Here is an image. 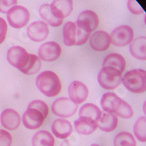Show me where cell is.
<instances>
[{"mask_svg":"<svg viewBox=\"0 0 146 146\" xmlns=\"http://www.w3.org/2000/svg\"><path fill=\"white\" fill-rule=\"evenodd\" d=\"M101 106L107 113H111L125 119L131 118L134 114L130 106L114 92L103 94L101 99Z\"/></svg>","mask_w":146,"mask_h":146,"instance_id":"1","label":"cell"},{"mask_svg":"<svg viewBox=\"0 0 146 146\" xmlns=\"http://www.w3.org/2000/svg\"><path fill=\"white\" fill-rule=\"evenodd\" d=\"M36 85L47 97H54L60 94L61 84L59 77L54 71H43L36 78Z\"/></svg>","mask_w":146,"mask_h":146,"instance_id":"2","label":"cell"},{"mask_svg":"<svg viewBox=\"0 0 146 146\" xmlns=\"http://www.w3.org/2000/svg\"><path fill=\"white\" fill-rule=\"evenodd\" d=\"M124 86L131 92L142 94L146 91V72L137 69L128 71L122 78Z\"/></svg>","mask_w":146,"mask_h":146,"instance_id":"3","label":"cell"},{"mask_svg":"<svg viewBox=\"0 0 146 146\" xmlns=\"http://www.w3.org/2000/svg\"><path fill=\"white\" fill-rule=\"evenodd\" d=\"M122 73L110 67H103L97 77L99 85L106 90H113L120 85L122 82Z\"/></svg>","mask_w":146,"mask_h":146,"instance_id":"4","label":"cell"},{"mask_svg":"<svg viewBox=\"0 0 146 146\" xmlns=\"http://www.w3.org/2000/svg\"><path fill=\"white\" fill-rule=\"evenodd\" d=\"M30 19L29 11L21 5L13 6L7 12V20L13 28H22L28 23Z\"/></svg>","mask_w":146,"mask_h":146,"instance_id":"5","label":"cell"},{"mask_svg":"<svg viewBox=\"0 0 146 146\" xmlns=\"http://www.w3.org/2000/svg\"><path fill=\"white\" fill-rule=\"evenodd\" d=\"M77 109L78 105L66 97L57 99L52 105V113L61 118H68L74 115Z\"/></svg>","mask_w":146,"mask_h":146,"instance_id":"6","label":"cell"},{"mask_svg":"<svg viewBox=\"0 0 146 146\" xmlns=\"http://www.w3.org/2000/svg\"><path fill=\"white\" fill-rule=\"evenodd\" d=\"M7 60L11 65L21 71L29 61V54L24 48L13 46L7 51Z\"/></svg>","mask_w":146,"mask_h":146,"instance_id":"7","label":"cell"},{"mask_svg":"<svg viewBox=\"0 0 146 146\" xmlns=\"http://www.w3.org/2000/svg\"><path fill=\"white\" fill-rule=\"evenodd\" d=\"M75 25L77 28L90 34L98 28L99 19L95 11L87 10L80 13Z\"/></svg>","mask_w":146,"mask_h":146,"instance_id":"8","label":"cell"},{"mask_svg":"<svg viewBox=\"0 0 146 146\" xmlns=\"http://www.w3.org/2000/svg\"><path fill=\"white\" fill-rule=\"evenodd\" d=\"M134 33L133 30L129 26H118L110 34L111 43L115 46L123 47L129 44L133 40Z\"/></svg>","mask_w":146,"mask_h":146,"instance_id":"9","label":"cell"},{"mask_svg":"<svg viewBox=\"0 0 146 146\" xmlns=\"http://www.w3.org/2000/svg\"><path fill=\"white\" fill-rule=\"evenodd\" d=\"M30 40L35 42H39L44 41L48 36L49 29L48 26L43 21H35L29 25L26 30Z\"/></svg>","mask_w":146,"mask_h":146,"instance_id":"10","label":"cell"},{"mask_svg":"<svg viewBox=\"0 0 146 146\" xmlns=\"http://www.w3.org/2000/svg\"><path fill=\"white\" fill-rule=\"evenodd\" d=\"M61 48L54 42L43 43L38 49V58L46 62H52L58 59L60 56Z\"/></svg>","mask_w":146,"mask_h":146,"instance_id":"11","label":"cell"},{"mask_svg":"<svg viewBox=\"0 0 146 146\" xmlns=\"http://www.w3.org/2000/svg\"><path fill=\"white\" fill-rule=\"evenodd\" d=\"M69 99L75 104H81L88 96V89L86 85L80 81H74L68 87Z\"/></svg>","mask_w":146,"mask_h":146,"instance_id":"12","label":"cell"},{"mask_svg":"<svg viewBox=\"0 0 146 146\" xmlns=\"http://www.w3.org/2000/svg\"><path fill=\"white\" fill-rule=\"evenodd\" d=\"M45 120L44 115L37 109L27 108L22 117V121L25 128L29 129H38Z\"/></svg>","mask_w":146,"mask_h":146,"instance_id":"13","label":"cell"},{"mask_svg":"<svg viewBox=\"0 0 146 146\" xmlns=\"http://www.w3.org/2000/svg\"><path fill=\"white\" fill-rule=\"evenodd\" d=\"M89 43L93 49L96 51H105L111 44L110 35L105 31H97L91 35Z\"/></svg>","mask_w":146,"mask_h":146,"instance_id":"14","label":"cell"},{"mask_svg":"<svg viewBox=\"0 0 146 146\" xmlns=\"http://www.w3.org/2000/svg\"><path fill=\"white\" fill-rule=\"evenodd\" d=\"M50 10L57 19L67 18L73 11V1L71 0H56L50 5Z\"/></svg>","mask_w":146,"mask_h":146,"instance_id":"15","label":"cell"},{"mask_svg":"<svg viewBox=\"0 0 146 146\" xmlns=\"http://www.w3.org/2000/svg\"><path fill=\"white\" fill-rule=\"evenodd\" d=\"M1 124L9 130H14L20 125L21 119L19 113L13 109H5L0 115Z\"/></svg>","mask_w":146,"mask_h":146,"instance_id":"16","label":"cell"},{"mask_svg":"<svg viewBox=\"0 0 146 146\" xmlns=\"http://www.w3.org/2000/svg\"><path fill=\"white\" fill-rule=\"evenodd\" d=\"M74 129L77 133L88 136L96 131L97 129V122L88 117L80 116L74 122Z\"/></svg>","mask_w":146,"mask_h":146,"instance_id":"17","label":"cell"},{"mask_svg":"<svg viewBox=\"0 0 146 146\" xmlns=\"http://www.w3.org/2000/svg\"><path fill=\"white\" fill-rule=\"evenodd\" d=\"M52 131L56 137L60 139H66L71 135L73 127L68 120L57 119L52 124Z\"/></svg>","mask_w":146,"mask_h":146,"instance_id":"18","label":"cell"},{"mask_svg":"<svg viewBox=\"0 0 146 146\" xmlns=\"http://www.w3.org/2000/svg\"><path fill=\"white\" fill-rule=\"evenodd\" d=\"M146 38L145 36H139L130 42L129 52L137 59H146Z\"/></svg>","mask_w":146,"mask_h":146,"instance_id":"19","label":"cell"},{"mask_svg":"<svg viewBox=\"0 0 146 146\" xmlns=\"http://www.w3.org/2000/svg\"><path fill=\"white\" fill-rule=\"evenodd\" d=\"M103 67H110L117 70L120 73H123L125 69V59L123 56L116 54V53H112L106 57L102 63Z\"/></svg>","mask_w":146,"mask_h":146,"instance_id":"20","label":"cell"},{"mask_svg":"<svg viewBox=\"0 0 146 146\" xmlns=\"http://www.w3.org/2000/svg\"><path fill=\"white\" fill-rule=\"evenodd\" d=\"M117 123L118 119L115 114L111 113H105L97 122V128L105 132H111L117 127Z\"/></svg>","mask_w":146,"mask_h":146,"instance_id":"21","label":"cell"},{"mask_svg":"<svg viewBox=\"0 0 146 146\" xmlns=\"http://www.w3.org/2000/svg\"><path fill=\"white\" fill-rule=\"evenodd\" d=\"M33 146H54L55 141L50 132L46 130H40L33 137Z\"/></svg>","mask_w":146,"mask_h":146,"instance_id":"22","label":"cell"},{"mask_svg":"<svg viewBox=\"0 0 146 146\" xmlns=\"http://www.w3.org/2000/svg\"><path fill=\"white\" fill-rule=\"evenodd\" d=\"M39 15L42 19L43 22H45L46 25H50L52 26H59L62 23V20L57 19L52 14V12L50 10V5L44 4L39 7Z\"/></svg>","mask_w":146,"mask_h":146,"instance_id":"23","label":"cell"},{"mask_svg":"<svg viewBox=\"0 0 146 146\" xmlns=\"http://www.w3.org/2000/svg\"><path fill=\"white\" fill-rule=\"evenodd\" d=\"M63 42L66 46H74L76 42V25L74 22H67L63 28Z\"/></svg>","mask_w":146,"mask_h":146,"instance_id":"24","label":"cell"},{"mask_svg":"<svg viewBox=\"0 0 146 146\" xmlns=\"http://www.w3.org/2000/svg\"><path fill=\"white\" fill-rule=\"evenodd\" d=\"M79 115L83 116V117H88L96 122H98L102 116V112L97 106L92 103H88V104L83 105L81 108L79 112Z\"/></svg>","mask_w":146,"mask_h":146,"instance_id":"25","label":"cell"},{"mask_svg":"<svg viewBox=\"0 0 146 146\" xmlns=\"http://www.w3.org/2000/svg\"><path fill=\"white\" fill-rule=\"evenodd\" d=\"M40 68H41V62L39 60L38 57L33 54H29V61L25 67L21 71V72L26 75H33L38 72Z\"/></svg>","mask_w":146,"mask_h":146,"instance_id":"26","label":"cell"},{"mask_svg":"<svg viewBox=\"0 0 146 146\" xmlns=\"http://www.w3.org/2000/svg\"><path fill=\"white\" fill-rule=\"evenodd\" d=\"M115 146H137V142L129 132H121L115 136L114 139Z\"/></svg>","mask_w":146,"mask_h":146,"instance_id":"27","label":"cell"},{"mask_svg":"<svg viewBox=\"0 0 146 146\" xmlns=\"http://www.w3.org/2000/svg\"><path fill=\"white\" fill-rule=\"evenodd\" d=\"M145 124H146V117L142 116L136 122L135 126H134V133H135L137 140H139L141 142L146 141Z\"/></svg>","mask_w":146,"mask_h":146,"instance_id":"28","label":"cell"},{"mask_svg":"<svg viewBox=\"0 0 146 146\" xmlns=\"http://www.w3.org/2000/svg\"><path fill=\"white\" fill-rule=\"evenodd\" d=\"M34 108V109H37L40 112L45 118H46V116L48 115V112H49V109H48V107L47 105L42 101V100H33L32 101L29 105H28V108Z\"/></svg>","mask_w":146,"mask_h":146,"instance_id":"29","label":"cell"},{"mask_svg":"<svg viewBox=\"0 0 146 146\" xmlns=\"http://www.w3.org/2000/svg\"><path fill=\"white\" fill-rule=\"evenodd\" d=\"M89 34H90L82 30L81 28H79L76 26V42H75V45L80 46V45L84 44L88 41Z\"/></svg>","mask_w":146,"mask_h":146,"instance_id":"30","label":"cell"},{"mask_svg":"<svg viewBox=\"0 0 146 146\" xmlns=\"http://www.w3.org/2000/svg\"><path fill=\"white\" fill-rule=\"evenodd\" d=\"M12 143L11 135L5 129L0 130V146H11Z\"/></svg>","mask_w":146,"mask_h":146,"instance_id":"31","label":"cell"},{"mask_svg":"<svg viewBox=\"0 0 146 146\" xmlns=\"http://www.w3.org/2000/svg\"><path fill=\"white\" fill-rule=\"evenodd\" d=\"M127 5H128V9L129 11L133 13L135 15H137V14H141L143 12V9L142 7L139 5L138 2L137 1H135V0H129L127 3Z\"/></svg>","mask_w":146,"mask_h":146,"instance_id":"32","label":"cell"},{"mask_svg":"<svg viewBox=\"0 0 146 146\" xmlns=\"http://www.w3.org/2000/svg\"><path fill=\"white\" fill-rule=\"evenodd\" d=\"M17 5L16 0H10V1H4V0H0V11L3 13H7L13 6Z\"/></svg>","mask_w":146,"mask_h":146,"instance_id":"33","label":"cell"},{"mask_svg":"<svg viewBox=\"0 0 146 146\" xmlns=\"http://www.w3.org/2000/svg\"><path fill=\"white\" fill-rule=\"evenodd\" d=\"M6 33H7V24L3 18H0V44L5 42Z\"/></svg>","mask_w":146,"mask_h":146,"instance_id":"34","label":"cell"},{"mask_svg":"<svg viewBox=\"0 0 146 146\" xmlns=\"http://www.w3.org/2000/svg\"><path fill=\"white\" fill-rule=\"evenodd\" d=\"M91 146H100V145H99V144H96V143H93Z\"/></svg>","mask_w":146,"mask_h":146,"instance_id":"35","label":"cell"}]
</instances>
